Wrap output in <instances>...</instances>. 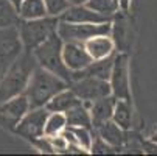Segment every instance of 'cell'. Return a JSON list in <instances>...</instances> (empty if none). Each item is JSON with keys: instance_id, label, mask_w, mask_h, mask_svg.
I'll return each instance as SVG.
<instances>
[{"instance_id": "obj_1", "label": "cell", "mask_w": 157, "mask_h": 156, "mask_svg": "<svg viewBox=\"0 0 157 156\" xmlns=\"http://www.w3.org/2000/svg\"><path fill=\"white\" fill-rule=\"evenodd\" d=\"M67 89V81L61 77L48 72L44 67H34L28 84L25 87V95L30 103V109L42 108L58 92Z\"/></svg>"}, {"instance_id": "obj_2", "label": "cell", "mask_w": 157, "mask_h": 156, "mask_svg": "<svg viewBox=\"0 0 157 156\" xmlns=\"http://www.w3.org/2000/svg\"><path fill=\"white\" fill-rule=\"evenodd\" d=\"M34 67H36L34 55L30 53L19 55V58L10 66L5 77L0 81V105L25 91Z\"/></svg>"}, {"instance_id": "obj_3", "label": "cell", "mask_w": 157, "mask_h": 156, "mask_svg": "<svg viewBox=\"0 0 157 156\" xmlns=\"http://www.w3.org/2000/svg\"><path fill=\"white\" fill-rule=\"evenodd\" d=\"M34 58L40 67L61 77L67 83L72 80V72L67 69V66L62 61V39L56 34V31L36 47Z\"/></svg>"}, {"instance_id": "obj_4", "label": "cell", "mask_w": 157, "mask_h": 156, "mask_svg": "<svg viewBox=\"0 0 157 156\" xmlns=\"http://www.w3.org/2000/svg\"><path fill=\"white\" fill-rule=\"evenodd\" d=\"M56 27H58V20L56 19H47V17L31 19V20L22 22L20 31H19L22 46H24L27 50L36 49L52 33L56 31Z\"/></svg>"}, {"instance_id": "obj_5", "label": "cell", "mask_w": 157, "mask_h": 156, "mask_svg": "<svg viewBox=\"0 0 157 156\" xmlns=\"http://www.w3.org/2000/svg\"><path fill=\"white\" fill-rule=\"evenodd\" d=\"M58 36L64 42H86L98 34H109L112 27L109 22H101V24H72V22H59L58 27Z\"/></svg>"}, {"instance_id": "obj_6", "label": "cell", "mask_w": 157, "mask_h": 156, "mask_svg": "<svg viewBox=\"0 0 157 156\" xmlns=\"http://www.w3.org/2000/svg\"><path fill=\"white\" fill-rule=\"evenodd\" d=\"M22 52V41L17 28L0 27V66L10 69V66L19 58Z\"/></svg>"}, {"instance_id": "obj_7", "label": "cell", "mask_w": 157, "mask_h": 156, "mask_svg": "<svg viewBox=\"0 0 157 156\" xmlns=\"http://www.w3.org/2000/svg\"><path fill=\"white\" fill-rule=\"evenodd\" d=\"M72 91L78 98L84 102H94L112 94L110 83H107V80H100L95 77H84L76 80L72 86Z\"/></svg>"}, {"instance_id": "obj_8", "label": "cell", "mask_w": 157, "mask_h": 156, "mask_svg": "<svg viewBox=\"0 0 157 156\" xmlns=\"http://www.w3.org/2000/svg\"><path fill=\"white\" fill-rule=\"evenodd\" d=\"M110 89L115 98L129 100V77H128V56L120 53L114 59L110 72Z\"/></svg>"}, {"instance_id": "obj_9", "label": "cell", "mask_w": 157, "mask_h": 156, "mask_svg": "<svg viewBox=\"0 0 157 156\" xmlns=\"http://www.w3.org/2000/svg\"><path fill=\"white\" fill-rule=\"evenodd\" d=\"M47 109L44 108H34L31 113H27L20 119L16 131L19 134L25 136L28 139H37L44 136V126H45L47 120Z\"/></svg>"}, {"instance_id": "obj_10", "label": "cell", "mask_w": 157, "mask_h": 156, "mask_svg": "<svg viewBox=\"0 0 157 156\" xmlns=\"http://www.w3.org/2000/svg\"><path fill=\"white\" fill-rule=\"evenodd\" d=\"M62 61L70 72L82 70L94 59L87 53L82 42H65L62 46Z\"/></svg>"}, {"instance_id": "obj_11", "label": "cell", "mask_w": 157, "mask_h": 156, "mask_svg": "<svg viewBox=\"0 0 157 156\" xmlns=\"http://www.w3.org/2000/svg\"><path fill=\"white\" fill-rule=\"evenodd\" d=\"M64 22H72V24H101V22H109V16L100 14L84 5H75L69 6L61 17Z\"/></svg>"}, {"instance_id": "obj_12", "label": "cell", "mask_w": 157, "mask_h": 156, "mask_svg": "<svg viewBox=\"0 0 157 156\" xmlns=\"http://www.w3.org/2000/svg\"><path fill=\"white\" fill-rule=\"evenodd\" d=\"M117 98H112L110 95L101 97L98 100H94L90 105V120L95 128H100L104 122L112 119V113H114V105Z\"/></svg>"}, {"instance_id": "obj_13", "label": "cell", "mask_w": 157, "mask_h": 156, "mask_svg": "<svg viewBox=\"0 0 157 156\" xmlns=\"http://www.w3.org/2000/svg\"><path fill=\"white\" fill-rule=\"evenodd\" d=\"M84 47L92 59H103L112 55L114 52V41L107 34H98L84 42Z\"/></svg>"}, {"instance_id": "obj_14", "label": "cell", "mask_w": 157, "mask_h": 156, "mask_svg": "<svg viewBox=\"0 0 157 156\" xmlns=\"http://www.w3.org/2000/svg\"><path fill=\"white\" fill-rule=\"evenodd\" d=\"M28 109H30V103H28L27 95L19 94L0 105V114L3 117L11 119L13 122H17L28 113Z\"/></svg>"}, {"instance_id": "obj_15", "label": "cell", "mask_w": 157, "mask_h": 156, "mask_svg": "<svg viewBox=\"0 0 157 156\" xmlns=\"http://www.w3.org/2000/svg\"><path fill=\"white\" fill-rule=\"evenodd\" d=\"M78 103H81V100L75 95V92L64 89V91L58 92L45 103V109L50 111V113H65L67 109H70Z\"/></svg>"}, {"instance_id": "obj_16", "label": "cell", "mask_w": 157, "mask_h": 156, "mask_svg": "<svg viewBox=\"0 0 157 156\" xmlns=\"http://www.w3.org/2000/svg\"><path fill=\"white\" fill-rule=\"evenodd\" d=\"M100 138L103 141H106L109 145H112L114 148L120 147L123 142H124V133H123V128H120L114 120H107L104 122L100 128Z\"/></svg>"}, {"instance_id": "obj_17", "label": "cell", "mask_w": 157, "mask_h": 156, "mask_svg": "<svg viewBox=\"0 0 157 156\" xmlns=\"http://www.w3.org/2000/svg\"><path fill=\"white\" fill-rule=\"evenodd\" d=\"M65 119H67V125L69 126H90L92 120H90V113L87 111V108L82 103H78L75 106H72L70 109L65 111Z\"/></svg>"}, {"instance_id": "obj_18", "label": "cell", "mask_w": 157, "mask_h": 156, "mask_svg": "<svg viewBox=\"0 0 157 156\" xmlns=\"http://www.w3.org/2000/svg\"><path fill=\"white\" fill-rule=\"evenodd\" d=\"M112 120H114L120 128L129 130L132 123V108L128 100L117 98L114 105V113H112Z\"/></svg>"}, {"instance_id": "obj_19", "label": "cell", "mask_w": 157, "mask_h": 156, "mask_svg": "<svg viewBox=\"0 0 157 156\" xmlns=\"http://www.w3.org/2000/svg\"><path fill=\"white\" fill-rule=\"evenodd\" d=\"M19 16L24 20L45 17L47 10L44 5V0H24L19 6Z\"/></svg>"}, {"instance_id": "obj_20", "label": "cell", "mask_w": 157, "mask_h": 156, "mask_svg": "<svg viewBox=\"0 0 157 156\" xmlns=\"http://www.w3.org/2000/svg\"><path fill=\"white\" fill-rule=\"evenodd\" d=\"M65 126H67L65 114L64 113H53V114L47 116L45 126H44V136L52 138V136L61 134L62 130H65Z\"/></svg>"}, {"instance_id": "obj_21", "label": "cell", "mask_w": 157, "mask_h": 156, "mask_svg": "<svg viewBox=\"0 0 157 156\" xmlns=\"http://www.w3.org/2000/svg\"><path fill=\"white\" fill-rule=\"evenodd\" d=\"M19 22V11L10 0H0V27H11Z\"/></svg>"}, {"instance_id": "obj_22", "label": "cell", "mask_w": 157, "mask_h": 156, "mask_svg": "<svg viewBox=\"0 0 157 156\" xmlns=\"http://www.w3.org/2000/svg\"><path fill=\"white\" fill-rule=\"evenodd\" d=\"M86 6L100 14L112 16L118 10V2L117 0H89V2H86Z\"/></svg>"}, {"instance_id": "obj_23", "label": "cell", "mask_w": 157, "mask_h": 156, "mask_svg": "<svg viewBox=\"0 0 157 156\" xmlns=\"http://www.w3.org/2000/svg\"><path fill=\"white\" fill-rule=\"evenodd\" d=\"M115 42L117 46L120 47V50H126L131 46V33L128 28V24L123 19H117L115 24Z\"/></svg>"}, {"instance_id": "obj_24", "label": "cell", "mask_w": 157, "mask_h": 156, "mask_svg": "<svg viewBox=\"0 0 157 156\" xmlns=\"http://www.w3.org/2000/svg\"><path fill=\"white\" fill-rule=\"evenodd\" d=\"M70 130H72V133H73L75 138H76L78 145H81L86 151L90 150V145H92L94 138L90 134V131H89V128L87 126H70Z\"/></svg>"}, {"instance_id": "obj_25", "label": "cell", "mask_w": 157, "mask_h": 156, "mask_svg": "<svg viewBox=\"0 0 157 156\" xmlns=\"http://www.w3.org/2000/svg\"><path fill=\"white\" fill-rule=\"evenodd\" d=\"M44 5H45L47 14H50L53 17L62 14L67 8L70 6L69 0H44Z\"/></svg>"}, {"instance_id": "obj_26", "label": "cell", "mask_w": 157, "mask_h": 156, "mask_svg": "<svg viewBox=\"0 0 157 156\" xmlns=\"http://www.w3.org/2000/svg\"><path fill=\"white\" fill-rule=\"evenodd\" d=\"M90 153H95V154H106V153H115V148L109 145L106 141H103L101 138L92 141V145H90Z\"/></svg>"}, {"instance_id": "obj_27", "label": "cell", "mask_w": 157, "mask_h": 156, "mask_svg": "<svg viewBox=\"0 0 157 156\" xmlns=\"http://www.w3.org/2000/svg\"><path fill=\"white\" fill-rule=\"evenodd\" d=\"M143 150L148 154H157V142L151 141V142H143Z\"/></svg>"}, {"instance_id": "obj_28", "label": "cell", "mask_w": 157, "mask_h": 156, "mask_svg": "<svg viewBox=\"0 0 157 156\" xmlns=\"http://www.w3.org/2000/svg\"><path fill=\"white\" fill-rule=\"evenodd\" d=\"M86 2H89V0H69V3H73V5H82Z\"/></svg>"}, {"instance_id": "obj_29", "label": "cell", "mask_w": 157, "mask_h": 156, "mask_svg": "<svg viewBox=\"0 0 157 156\" xmlns=\"http://www.w3.org/2000/svg\"><path fill=\"white\" fill-rule=\"evenodd\" d=\"M10 2H11V3H13V5L17 8V11H19V6H20V3L24 2V0H10Z\"/></svg>"}, {"instance_id": "obj_30", "label": "cell", "mask_w": 157, "mask_h": 156, "mask_svg": "<svg viewBox=\"0 0 157 156\" xmlns=\"http://www.w3.org/2000/svg\"><path fill=\"white\" fill-rule=\"evenodd\" d=\"M151 141H154V142H157V130L154 131V134L151 136Z\"/></svg>"}]
</instances>
